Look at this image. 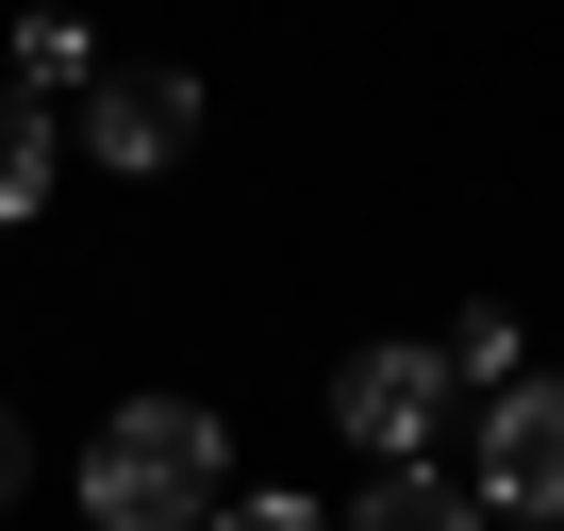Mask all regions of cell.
<instances>
[{"mask_svg": "<svg viewBox=\"0 0 564 531\" xmlns=\"http://www.w3.org/2000/svg\"><path fill=\"white\" fill-rule=\"evenodd\" d=\"M51 183H67V117L0 84V232H34V216H51Z\"/></svg>", "mask_w": 564, "mask_h": 531, "instance_id": "obj_6", "label": "cell"}, {"mask_svg": "<svg viewBox=\"0 0 564 531\" xmlns=\"http://www.w3.org/2000/svg\"><path fill=\"white\" fill-rule=\"evenodd\" d=\"M481 514H514V531H564V382H547V366L481 399Z\"/></svg>", "mask_w": 564, "mask_h": 531, "instance_id": "obj_3", "label": "cell"}, {"mask_svg": "<svg viewBox=\"0 0 564 531\" xmlns=\"http://www.w3.org/2000/svg\"><path fill=\"white\" fill-rule=\"evenodd\" d=\"M18 100H51V117H84V100H100V51H84V18H34V34H18Z\"/></svg>", "mask_w": 564, "mask_h": 531, "instance_id": "obj_7", "label": "cell"}, {"mask_svg": "<svg viewBox=\"0 0 564 531\" xmlns=\"http://www.w3.org/2000/svg\"><path fill=\"white\" fill-rule=\"evenodd\" d=\"M18 481H34V415L0 399V498H18Z\"/></svg>", "mask_w": 564, "mask_h": 531, "instance_id": "obj_10", "label": "cell"}, {"mask_svg": "<svg viewBox=\"0 0 564 531\" xmlns=\"http://www.w3.org/2000/svg\"><path fill=\"white\" fill-rule=\"evenodd\" d=\"M448 349H415V333H382V349H349L333 366V432L366 448V465H432V432H448Z\"/></svg>", "mask_w": 564, "mask_h": 531, "instance_id": "obj_2", "label": "cell"}, {"mask_svg": "<svg viewBox=\"0 0 564 531\" xmlns=\"http://www.w3.org/2000/svg\"><path fill=\"white\" fill-rule=\"evenodd\" d=\"M216 531H333L316 498H216Z\"/></svg>", "mask_w": 564, "mask_h": 531, "instance_id": "obj_9", "label": "cell"}, {"mask_svg": "<svg viewBox=\"0 0 564 531\" xmlns=\"http://www.w3.org/2000/svg\"><path fill=\"white\" fill-rule=\"evenodd\" d=\"M183 133H199V84L183 67H100V100L67 117V150H100V166H183Z\"/></svg>", "mask_w": 564, "mask_h": 531, "instance_id": "obj_4", "label": "cell"}, {"mask_svg": "<svg viewBox=\"0 0 564 531\" xmlns=\"http://www.w3.org/2000/svg\"><path fill=\"white\" fill-rule=\"evenodd\" d=\"M333 531H498V514H481V481H448V465H366V498H349Z\"/></svg>", "mask_w": 564, "mask_h": 531, "instance_id": "obj_5", "label": "cell"}, {"mask_svg": "<svg viewBox=\"0 0 564 531\" xmlns=\"http://www.w3.org/2000/svg\"><path fill=\"white\" fill-rule=\"evenodd\" d=\"M232 498V432L216 399H117L84 448V531H216Z\"/></svg>", "mask_w": 564, "mask_h": 531, "instance_id": "obj_1", "label": "cell"}, {"mask_svg": "<svg viewBox=\"0 0 564 531\" xmlns=\"http://www.w3.org/2000/svg\"><path fill=\"white\" fill-rule=\"evenodd\" d=\"M448 382H481V399H498V382H531V349H514V316H448Z\"/></svg>", "mask_w": 564, "mask_h": 531, "instance_id": "obj_8", "label": "cell"}]
</instances>
